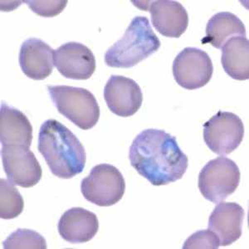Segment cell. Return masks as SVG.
Masks as SVG:
<instances>
[{"mask_svg": "<svg viewBox=\"0 0 249 249\" xmlns=\"http://www.w3.org/2000/svg\"><path fill=\"white\" fill-rule=\"evenodd\" d=\"M160 45L147 18L136 16L122 38L106 52V64L110 68H132L158 51Z\"/></svg>", "mask_w": 249, "mask_h": 249, "instance_id": "3", "label": "cell"}, {"mask_svg": "<svg viewBox=\"0 0 249 249\" xmlns=\"http://www.w3.org/2000/svg\"><path fill=\"white\" fill-rule=\"evenodd\" d=\"M244 125L239 116L228 111H218L204 124V140L213 153L227 156L243 142Z\"/></svg>", "mask_w": 249, "mask_h": 249, "instance_id": "7", "label": "cell"}, {"mask_svg": "<svg viewBox=\"0 0 249 249\" xmlns=\"http://www.w3.org/2000/svg\"><path fill=\"white\" fill-rule=\"evenodd\" d=\"M222 49L221 63L224 71L238 81L249 78V42L246 37H232Z\"/></svg>", "mask_w": 249, "mask_h": 249, "instance_id": "17", "label": "cell"}, {"mask_svg": "<svg viewBox=\"0 0 249 249\" xmlns=\"http://www.w3.org/2000/svg\"><path fill=\"white\" fill-rule=\"evenodd\" d=\"M219 240L217 235L211 230H200L191 235L184 242L183 249H211L219 248Z\"/></svg>", "mask_w": 249, "mask_h": 249, "instance_id": "21", "label": "cell"}, {"mask_svg": "<svg viewBox=\"0 0 249 249\" xmlns=\"http://www.w3.org/2000/svg\"><path fill=\"white\" fill-rule=\"evenodd\" d=\"M48 91L58 112L80 129L90 130L99 121V105L85 88L48 86Z\"/></svg>", "mask_w": 249, "mask_h": 249, "instance_id": "4", "label": "cell"}, {"mask_svg": "<svg viewBox=\"0 0 249 249\" xmlns=\"http://www.w3.org/2000/svg\"><path fill=\"white\" fill-rule=\"evenodd\" d=\"M37 149L52 174L58 178H73L85 168V148L71 130L56 120H48L41 125Z\"/></svg>", "mask_w": 249, "mask_h": 249, "instance_id": "2", "label": "cell"}, {"mask_svg": "<svg viewBox=\"0 0 249 249\" xmlns=\"http://www.w3.org/2000/svg\"><path fill=\"white\" fill-rule=\"evenodd\" d=\"M130 164L155 186L182 178L189 165L188 156L175 136L163 130L147 129L134 139L129 150Z\"/></svg>", "mask_w": 249, "mask_h": 249, "instance_id": "1", "label": "cell"}, {"mask_svg": "<svg viewBox=\"0 0 249 249\" xmlns=\"http://www.w3.org/2000/svg\"><path fill=\"white\" fill-rule=\"evenodd\" d=\"M53 48L43 40L32 37L25 40L20 48V68L27 77L42 81L53 71Z\"/></svg>", "mask_w": 249, "mask_h": 249, "instance_id": "13", "label": "cell"}, {"mask_svg": "<svg viewBox=\"0 0 249 249\" xmlns=\"http://www.w3.org/2000/svg\"><path fill=\"white\" fill-rule=\"evenodd\" d=\"M53 61L60 74L69 79H89L96 70L93 53L77 42H69L55 49Z\"/></svg>", "mask_w": 249, "mask_h": 249, "instance_id": "10", "label": "cell"}, {"mask_svg": "<svg viewBox=\"0 0 249 249\" xmlns=\"http://www.w3.org/2000/svg\"><path fill=\"white\" fill-rule=\"evenodd\" d=\"M104 98L112 113L129 117L142 107L143 94L136 81L124 76L112 75L104 88Z\"/></svg>", "mask_w": 249, "mask_h": 249, "instance_id": "11", "label": "cell"}, {"mask_svg": "<svg viewBox=\"0 0 249 249\" xmlns=\"http://www.w3.org/2000/svg\"><path fill=\"white\" fill-rule=\"evenodd\" d=\"M124 190L125 182L122 173L109 164L96 165L81 184L84 198L100 207L117 204L124 196Z\"/></svg>", "mask_w": 249, "mask_h": 249, "instance_id": "6", "label": "cell"}, {"mask_svg": "<svg viewBox=\"0 0 249 249\" xmlns=\"http://www.w3.org/2000/svg\"><path fill=\"white\" fill-rule=\"evenodd\" d=\"M241 173L238 164L220 156L208 162L198 176L199 191L207 200L218 204L238 189Z\"/></svg>", "mask_w": 249, "mask_h": 249, "instance_id": "5", "label": "cell"}, {"mask_svg": "<svg viewBox=\"0 0 249 249\" xmlns=\"http://www.w3.org/2000/svg\"><path fill=\"white\" fill-rule=\"evenodd\" d=\"M244 208L233 202L218 203L209 218V230L214 232L220 246H229L242 235Z\"/></svg>", "mask_w": 249, "mask_h": 249, "instance_id": "14", "label": "cell"}, {"mask_svg": "<svg viewBox=\"0 0 249 249\" xmlns=\"http://www.w3.org/2000/svg\"><path fill=\"white\" fill-rule=\"evenodd\" d=\"M1 157L6 176L12 183L22 188H31L38 184L43 170L29 147L3 145Z\"/></svg>", "mask_w": 249, "mask_h": 249, "instance_id": "9", "label": "cell"}, {"mask_svg": "<svg viewBox=\"0 0 249 249\" xmlns=\"http://www.w3.org/2000/svg\"><path fill=\"white\" fill-rule=\"evenodd\" d=\"M0 140L3 145L30 148L33 127L28 117L16 108L2 102L0 109Z\"/></svg>", "mask_w": 249, "mask_h": 249, "instance_id": "16", "label": "cell"}, {"mask_svg": "<svg viewBox=\"0 0 249 249\" xmlns=\"http://www.w3.org/2000/svg\"><path fill=\"white\" fill-rule=\"evenodd\" d=\"M6 249H47L45 238L34 230L18 229L3 242Z\"/></svg>", "mask_w": 249, "mask_h": 249, "instance_id": "20", "label": "cell"}, {"mask_svg": "<svg viewBox=\"0 0 249 249\" xmlns=\"http://www.w3.org/2000/svg\"><path fill=\"white\" fill-rule=\"evenodd\" d=\"M25 3L29 9L42 17H54L59 15L65 9L68 1H29Z\"/></svg>", "mask_w": 249, "mask_h": 249, "instance_id": "22", "label": "cell"}, {"mask_svg": "<svg viewBox=\"0 0 249 249\" xmlns=\"http://www.w3.org/2000/svg\"><path fill=\"white\" fill-rule=\"evenodd\" d=\"M24 207L23 197L10 180H0V218L13 219L22 213Z\"/></svg>", "mask_w": 249, "mask_h": 249, "instance_id": "19", "label": "cell"}, {"mask_svg": "<svg viewBox=\"0 0 249 249\" xmlns=\"http://www.w3.org/2000/svg\"><path fill=\"white\" fill-rule=\"evenodd\" d=\"M213 72L212 60L206 52L199 48H184L173 62L176 82L187 90H196L207 85Z\"/></svg>", "mask_w": 249, "mask_h": 249, "instance_id": "8", "label": "cell"}, {"mask_svg": "<svg viewBox=\"0 0 249 249\" xmlns=\"http://www.w3.org/2000/svg\"><path fill=\"white\" fill-rule=\"evenodd\" d=\"M149 8L154 28L168 37H180L189 25V15L181 3L174 0L149 1Z\"/></svg>", "mask_w": 249, "mask_h": 249, "instance_id": "12", "label": "cell"}, {"mask_svg": "<svg viewBox=\"0 0 249 249\" xmlns=\"http://www.w3.org/2000/svg\"><path fill=\"white\" fill-rule=\"evenodd\" d=\"M246 37V29L240 18L230 12L213 15L207 23L206 36L202 43H210L218 49L224 47L231 37Z\"/></svg>", "mask_w": 249, "mask_h": 249, "instance_id": "18", "label": "cell"}, {"mask_svg": "<svg viewBox=\"0 0 249 249\" xmlns=\"http://www.w3.org/2000/svg\"><path fill=\"white\" fill-rule=\"evenodd\" d=\"M60 236L71 244L91 240L99 230V221L94 213L80 207L67 210L57 224Z\"/></svg>", "mask_w": 249, "mask_h": 249, "instance_id": "15", "label": "cell"}]
</instances>
